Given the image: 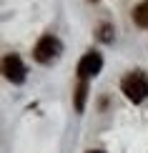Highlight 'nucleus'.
Listing matches in <instances>:
<instances>
[{
	"mask_svg": "<svg viewBox=\"0 0 148 153\" xmlns=\"http://www.w3.org/2000/svg\"><path fill=\"white\" fill-rule=\"evenodd\" d=\"M120 91L131 103H143L148 98V75L143 71H133L120 80Z\"/></svg>",
	"mask_w": 148,
	"mask_h": 153,
	"instance_id": "f257e3e1",
	"label": "nucleus"
},
{
	"mask_svg": "<svg viewBox=\"0 0 148 153\" xmlns=\"http://www.w3.org/2000/svg\"><path fill=\"white\" fill-rule=\"evenodd\" d=\"M60 53H63V43L55 35H43L33 48V55L38 63H53V60H58Z\"/></svg>",
	"mask_w": 148,
	"mask_h": 153,
	"instance_id": "f03ea898",
	"label": "nucleus"
},
{
	"mask_svg": "<svg viewBox=\"0 0 148 153\" xmlns=\"http://www.w3.org/2000/svg\"><path fill=\"white\" fill-rule=\"evenodd\" d=\"M103 68V58L100 53H95V50H91V53H86L78 63V78L80 80H88V78H95V75L100 73Z\"/></svg>",
	"mask_w": 148,
	"mask_h": 153,
	"instance_id": "7ed1b4c3",
	"label": "nucleus"
},
{
	"mask_svg": "<svg viewBox=\"0 0 148 153\" xmlns=\"http://www.w3.org/2000/svg\"><path fill=\"white\" fill-rule=\"evenodd\" d=\"M3 73H5V78H8L10 83H23L25 80V65H23V60L18 58V55H5L3 58Z\"/></svg>",
	"mask_w": 148,
	"mask_h": 153,
	"instance_id": "20e7f679",
	"label": "nucleus"
},
{
	"mask_svg": "<svg viewBox=\"0 0 148 153\" xmlns=\"http://www.w3.org/2000/svg\"><path fill=\"white\" fill-rule=\"evenodd\" d=\"M133 23L138 28H148V0H143L133 8Z\"/></svg>",
	"mask_w": 148,
	"mask_h": 153,
	"instance_id": "39448f33",
	"label": "nucleus"
},
{
	"mask_svg": "<svg viewBox=\"0 0 148 153\" xmlns=\"http://www.w3.org/2000/svg\"><path fill=\"white\" fill-rule=\"evenodd\" d=\"M86 98H88V80H78V88H75V111L83 113L86 108Z\"/></svg>",
	"mask_w": 148,
	"mask_h": 153,
	"instance_id": "423d86ee",
	"label": "nucleus"
},
{
	"mask_svg": "<svg viewBox=\"0 0 148 153\" xmlns=\"http://www.w3.org/2000/svg\"><path fill=\"white\" fill-rule=\"evenodd\" d=\"M111 33H113V28H111V25H108V23H103L100 28H98V38H100L103 43H108V40H111V38H113Z\"/></svg>",
	"mask_w": 148,
	"mask_h": 153,
	"instance_id": "0eeeda50",
	"label": "nucleus"
},
{
	"mask_svg": "<svg viewBox=\"0 0 148 153\" xmlns=\"http://www.w3.org/2000/svg\"><path fill=\"white\" fill-rule=\"evenodd\" d=\"M88 153H103V151H88Z\"/></svg>",
	"mask_w": 148,
	"mask_h": 153,
	"instance_id": "6e6552de",
	"label": "nucleus"
}]
</instances>
